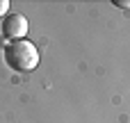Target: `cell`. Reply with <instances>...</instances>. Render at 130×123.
I'll return each mask as SVG.
<instances>
[{
    "instance_id": "obj_3",
    "label": "cell",
    "mask_w": 130,
    "mask_h": 123,
    "mask_svg": "<svg viewBox=\"0 0 130 123\" xmlns=\"http://www.w3.org/2000/svg\"><path fill=\"white\" fill-rule=\"evenodd\" d=\"M9 14V0H0V18H5Z\"/></svg>"
},
{
    "instance_id": "obj_2",
    "label": "cell",
    "mask_w": 130,
    "mask_h": 123,
    "mask_svg": "<svg viewBox=\"0 0 130 123\" xmlns=\"http://www.w3.org/2000/svg\"><path fill=\"white\" fill-rule=\"evenodd\" d=\"M2 34L11 41H21L27 34V18L23 14H7L2 21Z\"/></svg>"
},
{
    "instance_id": "obj_1",
    "label": "cell",
    "mask_w": 130,
    "mask_h": 123,
    "mask_svg": "<svg viewBox=\"0 0 130 123\" xmlns=\"http://www.w3.org/2000/svg\"><path fill=\"white\" fill-rule=\"evenodd\" d=\"M5 62L21 73L34 71L39 66V50L32 41L21 39V41H9L5 46Z\"/></svg>"
},
{
    "instance_id": "obj_4",
    "label": "cell",
    "mask_w": 130,
    "mask_h": 123,
    "mask_svg": "<svg viewBox=\"0 0 130 123\" xmlns=\"http://www.w3.org/2000/svg\"><path fill=\"white\" fill-rule=\"evenodd\" d=\"M114 5L121 9H130V0H114Z\"/></svg>"
}]
</instances>
